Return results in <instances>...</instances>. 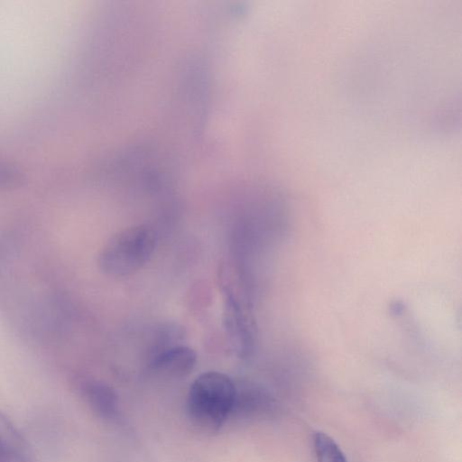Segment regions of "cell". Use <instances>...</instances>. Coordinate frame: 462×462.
Masks as SVG:
<instances>
[{"instance_id":"8","label":"cell","mask_w":462,"mask_h":462,"mask_svg":"<svg viewBox=\"0 0 462 462\" xmlns=\"http://www.w3.org/2000/svg\"><path fill=\"white\" fill-rule=\"evenodd\" d=\"M312 444L317 462H347L339 446L328 434L315 432Z\"/></svg>"},{"instance_id":"4","label":"cell","mask_w":462,"mask_h":462,"mask_svg":"<svg viewBox=\"0 0 462 462\" xmlns=\"http://www.w3.org/2000/svg\"><path fill=\"white\" fill-rule=\"evenodd\" d=\"M273 404L272 397L263 387L250 382L240 383L236 384L231 415H236L239 419L261 416L267 413Z\"/></svg>"},{"instance_id":"3","label":"cell","mask_w":462,"mask_h":462,"mask_svg":"<svg viewBox=\"0 0 462 462\" xmlns=\"http://www.w3.org/2000/svg\"><path fill=\"white\" fill-rule=\"evenodd\" d=\"M197 363L196 352L186 346H174L162 349L150 363L151 372L160 377L178 379L187 376Z\"/></svg>"},{"instance_id":"2","label":"cell","mask_w":462,"mask_h":462,"mask_svg":"<svg viewBox=\"0 0 462 462\" xmlns=\"http://www.w3.org/2000/svg\"><path fill=\"white\" fill-rule=\"evenodd\" d=\"M155 245L156 236L148 226L125 227L114 234L104 245L98 254V267L109 276H128L149 261Z\"/></svg>"},{"instance_id":"6","label":"cell","mask_w":462,"mask_h":462,"mask_svg":"<svg viewBox=\"0 0 462 462\" xmlns=\"http://www.w3.org/2000/svg\"><path fill=\"white\" fill-rule=\"evenodd\" d=\"M0 462H33L29 442L13 421L1 411Z\"/></svg>"},{"instance_id":"1","label":"cell","mask_w":462,"mask_h":462,"mask_svg":"<svg viewBox=\"0 0 462 462\" xmlns=\"http://www.w3.org/2000/svg\"><path fill=\"white\" fill-rule=\"evenodd\" d=\"M236 383L216 371L201 374L190 384L186 411L189 422L207 433L217 431L230 417Z\"/></svg>"},{"instance_id":"5","label":"cell","mask_w":462,"mask_h":462,"mask_svg":"<svg viewBox=\"0 0 462 462\" xmlns=\"http://www.w3.org/2000/svg\"><path fill=\"white\" fill-rule=\"evenodd\" d=\"M225 293L226 329L236 350L241 356H245L252 343L249 323L236 297L228 289L225 290Z\"/></svg>"},{"instance_id":"9","label":"cell","mask_w":462,"mask_h":462,"mask_svg":"<svg viewBox=\"0 0 462 462\" xmlns=\"http://www.w3.org/2000/svg\"><path fill=\"white\" fill-rule=\"evenodd\" d=\"M22 171L14 164L0 159V189H13L23 181Z\"/></svg>"},{"instance_id":"7","label":"cell","mask_w":462,"mask_h":462,"mask_svg":"<svg viewBox=\"0 0 462 462\" xmlns=\"http://www.w3.org/2000/svg\"><path fill=\"white\" fill-rule=\"evenodd\" d=\"M83 394L91 410L100 418L112 419L117 413V398L105 383L88 381L83 385Z\"/></svg>"}]
</instances>
